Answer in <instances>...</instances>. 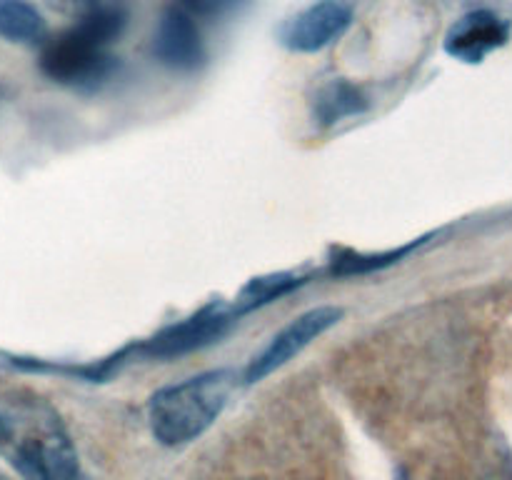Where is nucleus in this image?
Segmentation results:
<instances>
[{
    "label": "nucleus",
    "mask_w": 512,
    "mask_h": 480,
    "mask_svg": "<svg viewBox=\"0 0 512 480\" xmlns=\"http://www.w3.org/2000/svg\"><path fill=\"white\" fill-rule=\"evenodd\" d=\"M410 248H413V245H405V248L390 250V253H383V255H358V253L345 255V258H340L338 263L333 265V270L338 275L368 273V270L383 268V265H390V263H398V258H403L405 253H410Z\"/></svg>",
    "instance_id": "ddd939ff"
},
{
    "label": "nucleus",
    "mask_w": 512,
    "mask_h": 480,
    "mask_svg": "<svg viewBox=\"0 0 512 480\" xmlns=\"http://www.w3.org/2000/svg\"><path fill=\"white\" fill-rule=\"evenodd\" d=\"M18 465L33 480H75L78 455L63 433L25 440L18 450Z\"/></svg>",
    "instance_id": "0eeeda50"
},
{
    "label": "nucleus",
    "mask_w": 512,
    "mask_h": 480,
    "mask_svg": "<svg viewBox=\"0 0 512 480\" xmlns=\"http://www.w3.org/2000/svg\"><path fill=\"white\" fill-rule=\"evenodd\" d=\"M368 108V95L348 80H333L315 95V118L323 125H335L338 120L360 115Z\"/></svg>",
    "instance_id": "1a4fd4ad"
},
{
    "label": "nucleus",
    "mask_w": 512,
    "mask_h": 480,
    "mask_svg": "<svg viewBox=\"0 0 512 480\" xmlns=\"http://www.w3.org/2000/svg\"><path fill=\"white\" fill-rule=\"evenodd\" d=\"M225 325H228V315L220 313L218 308H208L195 315V318L183 320V323L173 325L165 333H160L158 338L150 340L148 353L170 358V355H180L185 350L200 348V345L218 338Z\"/></svg>",
    "instance_id": "6e6552de"
},
{
    "label": "nucleus",
    "mask_w": 512,
    "mask_h": 480,
    "mask_svg": "<svg viewBox=\"0 0 512 480\" xmlns=\"http://www.w3.org/2000/svg\"><path fill=\"white\" fill-rule=\"evenodd\" d=\"M155 58L173 70H195L205 60V45L193 15L180 5L165 10L153 43Z\"/></svg>",
    "instance_id": "39448f33"
},
{
    "label": "nucleus",
    "mask_w": 512,
    "mask_h": 480,
    "mask_svg": "<svg viewBox=\"0 0 512 480\" xmlns=\"http://www.w3.org/2000/svg\"><path fill=\"white\" fill-rule=\"evenodd\" d=\"M353 13L340 0H320L283 25L280 40L298 53H315L338 40L350 28Z\"/></svg>",
    "instance_id": "20e7f679"
},
{
    "label": "nucleus",
    "mask_w": 512,
    "mask_h": 480,
    "mask_svg": "<svg viewBox=\"0 0 512 480\" xmlns=\"http://www.w3.org/2000/svg\"><path fill=\"white\" fill-rule=\"evenodd\" d=\"M48 5L53 10H58L60 15H68V18L73 20H83L100 8V0H48Z\"/></svg>",
    "instance_id": "2eb2a0df"
},
{
    "label": "nucleus",
    "mask_w": 512,
    "mask_h": 480,
    "mask_svg": "<svg viewBox=\"0 0 512 480\" xmlns=\"http://www.w3.org/2000/svg\"><path fill=\"white\" fill-rule=\"evenodd\" d=\"M343 318V308H335V305H320V308L308 310V313L298 315L290 325H285L278 335L268 343V348L253 358V363L245 370V383H258L265 375H270L273 370L283 368L288 360H293L300 350L308 348L315 338L325 333V330L333 328L338 320Z\"/></svg>",
    "instance_id": "7ed1b4c3"
},
{
    "label": "nucleus",
    "mask_w": 512,
    "mask_h": 480,
    "mask_svg": "<svg viewBox=\"0 0 512 480\" xmlns=\"http://www.w3.org/2000/svg\"><path fill=\"white\" fill-rule=\"evenodd\" d=\"M43 15L28 0H0V35L10 43H38L45 38Z\"/></svg>",
    "instance_id": "9d476101"
},
{
    "label": "nucleus",
    "mask_w": 512,
    "mask_h": 480,
    "mask_svg": "<svg viewBox=\"0 0 512 480\" xmlns=\"http://www.w3.org/2000/svg\"><path fill=\"white\" fill-rule=\"evenodd\" d=\"M230 370H210L185 383L160 388L148 403L150 430L163 445H185L218 420L233 393Z\"/></svg>",
    "instance_id": "f257e3e1"
},
{
    "label": "nucleus",
    "mask_w": 512,
    "mask_h": 480,
    "mask_svg": "<svg viewBox=\"0 0 512 480\" xmlns=\"http://www.w3.org/2000/svg\"><path fill=\"white\" fill-rule=\"evenodd\" d=\"M505 43H508V23L490 10H475L448 30L445 50L463 63H480L485 55Z\"/></svg>",
    "instance_id": "423d86ee"
},
{
    "label": "nucleus",
    "mask_w": 512,
    "mask_h": 480,
    "mask_svg": "<svg viewBox=\"0 0 512 480\" xmlns=\"http://www.w3.org/2000/svg\"><path fill=\"white\" fill-rule=\"evenodd\" d=\"M298 285V278H293V275H268V278H255L250 280L248 285L243 288V293L238 295V310H253L258 308V305L263 303H270V300L280 298L283 293H288L290 288H295Z\"/></svg>",
    "instance_id": "f8f14e48"
},
{
    "label": "nucleus",
    "mask_w": 512,
    "mask_h": 480,
    "mask_svg": "<svg viewBox=\"0 0 512 480\" xmlns=\"http://www.w3.org/2000/svg\"><path fill=\"white\" fill-rule=\"evenodd\" d=\"M40 70L55 83L95 90L105 80L113 78L118 60L105 53V48H95L93 43H88L78 30L70 28L45 43L40 53Z\"/></svg>",
    "instance_id": "f03ea898"
},
{
    "label": "nucleus",
    "mask_w": 512,
    "mask_h": 480,
    "mask_svg": "<svg viewBox=\"0 0 512 480\" xmlns=\"http://www.w3.org/2000/svg\"><path fill=\"white\" fill-rule=\"evenodd\" d=\"M125 23H128V13H125L120 5H100V8L95 10V13H90L88 18L78 20L75 30H78L88 43H93L95 48H105L110 40H115L123 33Z\"/></svg>",
    "instance_id": "9b49d317"
},
{
    "label": "nucleus",
    "mask_w": 512,
    "mask_h": 480,
    "mask_svg": "<svg viewBox=\"0 0 512 480\" xmlns=\"http://www.w3.org/2000/svg\"><path fill=\"white\" fill-rule=\"evenodd\" d=\"M245 0H180V8L195 18H220L233 13Z\"/></svg>",
    "instance_id": "4468645a"
}]
</instances>
